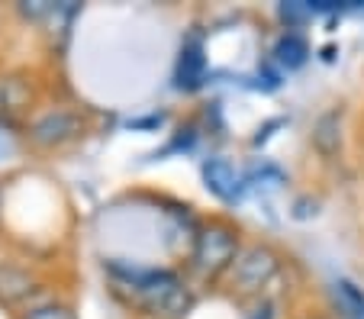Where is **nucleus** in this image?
<instances>
[{"label": "nucleus", "instance_id": "obj_3", "mask_svg": "<svg viewBox=\"0 0 364 319\" xmlns=\"http://www.w3.org/2000/svg\"><path fill=\"white\" fill-rule=\"evenodd\" d=\"M277 271H281V261H277L274 252L264 249V245H248L235 258L229 281L239 293H262L277 278Z\"/></svg>", "mask_w": 364, "mask_h": 319}, {"label": "nucleus", "instance_id": "obj_11", "mask_svg": "<svg viewBox=\"0 0 364 319\" xmlns=\"http://www.w3.org/2000/svg\"><path fill=\"white\" fill-rule=\"evenodd\" d=\"M23 16H29V20H42V16H52L58 13V4H48V0H36V4H23Z\"/></svg>", "mask_w": 364, "mask_h": 319}, {"label": "nucleus", "instance_id": "obj_1", "mask_svg": "<svg viewBox=\"0 0 364 319\" xmlns=\"http://www.w3.org/2000/svg\"><path fill=\"white\" fill-rule=\"evenodd\" d=\"M129 284L136 293L139 306L149 310L151 316L178 319L191 310V293L174 278L171 271H129Z\"/></svg>", "mask_w": 364, "mask_h": 319}, {"label": "nucleus", "instance_id": "obj_4", "mask_svg": "<svg viewBox=\"0 0 364 319\" xmlns=\"http://www.w3.org/2000/svg\"><path fill=\"white\" fill-rule=\"evenodd\" d=\"M84 132V119L75 110H52L29 126V139L39 148H58Z\"/></svg>", "mask_w": 364, "mask_h": 319}, {"label": "nucleus", "instance_id": "obj_9", "mask_svg": "<svg viewBox=\"0 0 364 319\" xmlns=\"http://www.w3.org/2000/svg\"><path fill=\"white\" fill-rule=\"evenodd\" d=\"M33 293V278L20 268H0V300L4 303H20Z\"/></svg>", "mask_w": 364, "mask_h": 319}, {"label": "nucleus", "instance_id": "obj_6", "mask_svg": "<svg viewBox=\"0 0 364 319\" xmlns=\"http://www.w3.org/2000/svg\"><path fill=\"white\" fill-rule=\"evenodd\" d=\"M313 148L323 158H336L342 152V113L338 110H326L313 123Z\"/></svg>", "mask_w": 364, "mask_h": 319}, {"label": "nucleus", "instance_id": "obj_13", "mask_svg": "<svg viewBox=\"0 0 364 319\" xmlns=\"http://www.w3.org/2000/svg\"><path fill=\"white\" fill-rule=\"evenodd\" d=\"M14 152H16L14 139H10L7 132L0 129V161H10V158H14Z\"/></svg>", "mask_w": 364, "mask_h": 319}, {"label": "nucleus", "instance_id": "obj_8", "mask_svg": "<svg viewBox=\"0 0 364 319\" xmlns=\"http://www.w3.org/2000/svg\"><path fill=\"white\" fill-rule=\"evenodd\" d=\"M274 58H277V65H281V68H287V71L303 68V65H306V58H309L306 39H303V36H296V33H284L281 39H277V45H274Z\"/></svg>", "mask_w": 364, "mask_h": 319}, {"label": "nucleus", "instance_id": "obj_7", "mask_svg": "<svg viewBox=\"0 0 364 319\" xmlns=\"http://www.w3.org/2000/svg\"><path fill=\"white\" fill-rule=\"evenodd\" d=\"M203 75H206V58H203V49L200 42L191 39L181 49V62H178V87L181 90H197L203 84Z\"/></svg>", "mask_w": 364, "mask_h": 319}, {"label": "nucleus", "instance_id": "obj_5", "mask_svg": "<svg viewBox=\"0 0 364 319\" xmlns=\"http://www.w3.org/2000/svg\"><path fill=\"white\" fill-rule=\"evenodd\" d=\"M200 174H203L206 190L213 197H220L223 203H235L242 197L245 178H242V171L229 158H206L203 168H200Z\"/></svg>", "mask_w": 364, "mask_h": 319}, {"label": "nucleus", "instance_id": "obj_10", "mask_svg": "<svg viewBox=\"0 0 364 319\" xmlns=\"http://www.w3.org/2000/svg\"><path fill=\"white\" fill-rule=\"evenodd\" d=\"M277 16H281V23L287 29H296V26H303V23L306 20H313V7H309V4H281V7H277Z\"/></svg>", "mask_w": 364, "mask_h": 319}, {"label": "nucleus", "instance_id": "obj_14", "mask_svg": "<svg viewBox=\"0 0 364 319\" xmlns=\"http://www.w3.org/2000/svg\"><path fill=\"white\" fill-rule=\"evenodd\" d=\"M248 319H274V306L271 303H262L258 310H252V316Z\"/></svg>", "mask_w": 364, "mask_h": 319}, {"label": "nucleus", "instance_id": "obj_2", "mask_svg": "<svg viewBox=\"0 0 364 319\" xmlns=\"http://www.w3.org/2000/svg\"><path fill=\"white\" fill-rule=\"evenodd\" d=\"M235 258H239V242L235 232L226 226H210L197 236L193 245V268L200 271V278H220L223 271H232Z\"/></svg>", "mask_w": 364, "mask_h": 319}, {"label": "nucleus", "instance_id": "obj_12", "mask_svg": "<svg viewBox=\"0 0 364 319\" xmlns=\"http://www.w3.org/2000/svg\"><path fill=\"white\" fill-rule=\"evenodd\" d=\"M26 319H75V313L68 306H42V310H33Z\"/></svg>", "mask_w": 364, "mask_h": 319}]
</instances>
